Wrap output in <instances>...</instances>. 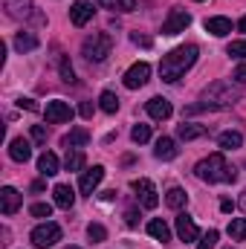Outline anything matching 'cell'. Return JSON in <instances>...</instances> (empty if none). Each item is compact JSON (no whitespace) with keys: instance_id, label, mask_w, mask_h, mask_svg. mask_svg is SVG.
I'll return each instance as SVG.
<instances>
[{"instance_id":"6da1fadb","label":"cell","mask_w":246,"mask_h":249,"mask_svg":"<svg viewBox=\"0 0 246 249\" xmlns=\"http://www.w3.org/2000/svg\"><path fill=\"white\" fill-rule=\"evenodd\" d=\"M197 55H200V50H197L194 44H183V47L171 50L168 55H162V61H159V75H162V81H168V84L180 81L185 75V70H191V67L197 64Z\"/></svg>"},{"instance_id":"7a4b0ae2","label":"cell","mask_w":246,"mask_h":249,"mask_svg":"<svg viewBox=\"0 0 246 249\" xmlns=\"http://www.w3.org/2000/svg\"><path fill=\"white\" fill-rule=\"evenodd\" d=\"M194 174L203 180V183H235L238 180V171L226 162L223 154H211L206 160H200L194 165Z\"/></svg>"},{"instance_id":"3957f363","label":"cell","mask_w":246,"mask_h":249,"mask_svg":"<svg viewBox=\"0 0 246 249\" xmlns=\"http://www.w3.org/2000/svg\"><path fill=\"white\" fill-rule=\"evenodd\" d=\"M110 50H113V38L107 35V32H93V35H87L84 38V44H81V53H84V58L87 61H105L107 55H110Z\"/></svg>"},{"instance_id":"277c9868","label":"cell","mask_w":246,"mask_h":249,"mask_svg":"<svg viewBox=\"0 0 246 249\" xmlns=\"http://www.w3.org/2000/svg\"><path fill=\"white\" fill-rule=\"evenodd\" d=\"M29 238H32V244H35L38 249L55 247V244L61 241V226H58V223H53V220H47V223H41V226H35Z\"/></svg>"},{"instance_id":"5b68a950","label":"cell","mask_w":246,"mask_h":249,"mask_svg":"<svg viewBox=\"0 0 246 249\" xmlns=\"http://www.w3.org/2000/svg\"><path fill=\"white\" fill-rule=\"evenodd\" d=\"M3 6H6L9 18H15V20H29V18H35L38 23H44V18L35 12V3H32V0H6Z\"/></svg>"},{"instance_id":"8992f818","label":"cell","mask_w":246,"mask_h":249,"mask_svg":"<svg viewBox=\"0 0 246 249\" xmlns=\"http://www.w3.org/2000/svg\"><path fill=\"white\" fill-rule=\"evenodd\" d=\"M191 23V15L180 9V6H174L171 12H168V18H165V23H162V35H180L185 32V26Z\"/></svg>"},{"instance_id":"52a82bcc","label":"cell","mask_w":246,"mask_h":249,"mask_svg":"<svg viewBox=\"0 0 246 249\" xmlns=\"http://www.w3.org/2000/svg\"><path fill=\"white\" fill-rule=\"evenodd\" d=\"M130 188L139 194V203L145 206V209H157L159 206V197H157V188H154V183L151 180H145V177H139V180H133L130 183Z\"/></svg>"},{"instance_id":"ba28073f","label":"cell","mask_w":246,"mask_h":249,"mask_svg":"<svg viewBox=\"0 0 246 249\" xmlns=\"http://www.w3.org/2000/svg\"><path fill=\"white\" fill-rule=\"evenodd\" d=\"M148 78H151V64L136 61L127 72H124V87H127V90H139L142 84H148Z\"/></svg>"},{"instance_id":"9c48e42d","label":"cell","mask_w":246,"mask_h":249,"mask_svg":"<svg viewBox=\"0 0 246 249\" xmlns=\"http://www.w3.org/2000/svg\"><path fill=\"white\" fill-rule=\"evenodd\" d=\"M44 116H47V122L50 124H64L72 119V107L61 102V99H55V102H47V110H44Z\"/></svg>"},{"instance_id":"30bf717a","label":"cell","mask_w":246,"mask_h":249,"mask_svg":"<svg viewBox=\"0 0 246 249\" xmlns=\"http://www.w3.org/2000/svg\"><path fill=\"white\" fill-rule=\"evenodd\" d=\"M20 203H23V194H20L18 188H12V186L0 188V212H3L6 217H12V214L20 209Z\"/></svg>"},{"instance_id":"8fae6325","label":"cell","mask_w":246,"mask_h":249,"mask_svg":"<svg viewBox=\"0 0 246 249\" xmlns=\"http://www.w3.org/2000/svg\"><path fill=\"white\" fill-rule=\"evenodd\" d=\"M145 110H148V116H151V119H157V122H165V119H171V113H174L171 102H168V99H162V96L148 99Z\"/></svg>"},{"instance_id":"7c38bea8","label":"cell","mask_w":246,"mask_h":249,"mask_svg":"<svg viewBox=\"0 0 246 249\" xmlns=\"http://www.w3.org/2000/svg\"><path fill=\"white\" fill-rule=\"evenodd\" d=\"M93 3H87V0H75L72 3V9H70V20H72V26H87L90 20H93Z\"/></svg>"},{"instance_id":"4fadbf2b","label":"cell","mask_w":246,"mask_h":249,"mask_svg":"<svg viewBox=\"0 0 246 249\" xmlns=\"http://www.w3.org/2000/svg\"><path fill=\"white\" fill-rule=\"evenodd\" d=\"M102 180H105V168H102V165H93L90 171H84V174H81V180H78L81 194H93V191L99 188Z\"/></svg>"},{"instance_id":"5bb4252c","label":"cell","mask_w":246,"mask_h":249,"mask_svg":"<svg viewBox=\"0 0 246 249\" xmlns=\"http://www.w3.org/2000/svg\"><path fill=\"white\" fill-rule=\"evenodd\" d=\"M9 157H12L15 162H29V160H32V145H29L23 136H18V139L9 142Z\"/></svg>"},{"instance_id":"9a60e30c","label":"cell","mask_w":246,"mask_h":249,"mask_svg":"<svg viewBox=\"0 0 246 249\" xmlns=\"http://www.w3.org/2000/svg\"><path fill=\"white\" fill-rule=\"evenodd\" d=\"M154 154H157V160L168 162V160H174V157L180 154V148H177V142H174L171 136H162V139H157V148H154Z\"/></svg>"},{"instance_id":"2e32d148","label":"cell","mask_w":246,"mask_h":249,"mask_svg":"<svg viewBox=\"0 0 246 249\" xmlns=\"http://www.w3.org/2000/svg\"><path fill=\"white\" fill-rule=\"evenodd\" d=\"M58 168H61V162H58V157H55V154L44 151V154L38 157V171H41L44 177H55V174H58Z\"/></svg>"},{"instance_id":"e0dca14e","label":"cell","mask_w":246,"mask_h":249,"mask_svg":"<svg viewBox=\"0 0 246 249\" xmlns=\"http://www.w3.org/2000/svg\"><path fill=\"white\" fill-rule=\"evenodd\" d=\"M87 142H90V130H87V127H72V130L61 139V145L67 151H70V148H78V145H87Z\"/></svg>"},{"instance_id":"ac0fdd59","label":"cell","mask_w":246,"mask_h":249,"mask_svg":"<svg viewBox=\"0 0 246 249\" xmlns=\"http://www.w3.org/2000/svg\"><path fill=\"white\" fill-rule=\"evenodd\" d=\"M177 235H180V241H185V244H188V241H197L200 232H197V226H194V220H191L188 214H180V217H177Z\"/></svg>"},{"instance_id":"d6986e66","label":"cell","mask_w":246,"mask_h":249,"mask_svg":"<svg viewBox=\"0 0 246 249\" xmlns=\"http://www.w3.org/2000/svg\"><path fill=\"white\" fill-rule=\"evenodd\" d=\"M206 32H211L214 38H226L232 32V20L229 18H209L206 20Z\"/></svg>"},{"instance_id":"ffe728a7","label":"cell","mask_w":246,"mask_h":249,"mask_svg":"<svg viewBox=\"0 0 246 249\" xmlns=\"http://www.w3.org/2000/svg\"><path fill=\"white\" fill-rule=\"evenodd\" d=\"M209 133V127L206 124H194V122H183L177 127V136L185 139V142H191V139H200V136H206Z\"/></svg>"},{"instance_id":"44dd1931","label":"cell","mask_w":246,"mask_h":249,"mask_svg":"<svg viewBox=\"0 0 246 249\" xmlns=\"http://www.w3.org/2000/svg\"><path fill=\"white\" fill-rule=\"evenodd\" d=\"M148 235H151L154 241H162V244H168V241H171V229H168V223H165V220H159V217H154V220L148 223Z\"/></svg>"},{"instance_id":"7402d4cb","label":"cell","mask_w":246,"mask_h":249,"mask_svg":"<svg viewBox=\"0 0 246 249\" xmlns=\"http://www.w3.org/2000/svg\"><path fill=\"white\" fill-rule=\"evenodd\" d=\"M217 145H220L223 151H235V148L244 145V133H241V130H226V133L217 136Z\"/></svg>"},{"instance_id":"603a6c76","label":"cell","mask_w":246,"mask_h":249,"mask_svg":"<svg viewBox=\"0 0 246 249\" xmlns=\"http://www.w3.org/2000/svg\"><path fill=\"white\" fill-rule=\"evenodd\" d=\"M53 197H55V206H61V209H72V203H75V191L70 186H55L53 188Z\"/></svg>"},{"instance_id":"cb8c5ba5","label":"cell","mask_w":246,"mask_h":249,"mask_svg":"<svg viewBox=\"0 0 246 249\" xmlns=\"http://www.w3.org/2000/svg\"><path fill=\"white\" fill-rule=\"evenodd\" d=\"M185 203H188V194H185L183 188L180 186L168 188V194H165V206H168V209H177V212H180Z\"/></svg>"},{"instance_id":"d4e9b609","label":"cell","mask_w":246,"mask_h":249,"mask_svg":"<svg viewBox=\"0 0 246 249\" xmlns=\"http://www.w3.org/2000/svg\"><path fill=\"white\" fill-rule=\"evenodd\" d=\"M35 47H38V38L32 32H18L15 35V50L18 53H32Z\"/></svg>"},{"instance_id":"484cf974","label":"cell","mask_w":246,"mask_h":249,"mask_svg":"<svg viewBox=\"0 0 246 249\" xmlns=\"http://www.w3.org/2000/svg\"><path fill=\"white\" fill-rule=\"evenodd\" d=\"M64 168H67V171H81V168H84V151L70 148V151H67V160H64Z\"/></svg>"},{"instance_id":"4316f807","label":"cell","mask_w":246,"mask_h":249,"mask_svg":"<svg viewBox=\"0 0 246 249\" xmlns=\"http://www.w3.org/2000/svg\"><path fill=\"white\" fill-rule=\"evenodd\" d=\"M96 3L110 12H133L136 9V0H96Z\"/></svg>"},{"instance_id":"83f0119b","label":"cell","mask_w":246,"mask_h":249,"mask_svg":"<svg viewBox=\"0 0 246 249\" xmlns=\"http://www.w3.org/2000/svg\"><path fill=\"white\" fill-rule=\"evenodd\" d=\"M99 107H102L105 113H116V110H119V96L110 93V90H105V93L99 96Z\"/></svg>"},{"instance_id":"f1b7e54d","label":"cell","mask_w":246,"mask_h":249,"mask_svg":"<svg viewBox=\"0 0 246 249\" xmlns=\"http://www.w3.org/2000/svg\"><path fill=\"white\" fill-rule=\"evenodd\" d=\"M229 238L232 241H246V217L229 220Z\"/></svg>"},{"instance_id":"f546056e","label":"cell","mask_w":246,"mask_h":249,"mask_svg":"<svg viewBox=\"0 0 246 249\" xmlns=\"http://www.w3.org/2000/svg\"><path fill=\"white\" fill-rule=\"evenodd\" d=\"M130 139H133L136 145H145V142L151 139V127H148V124H133V130H130Z\"/></svg>"},{"instance_id":"4dcf8cb0","label":"cell","mask_w":246,"mask_h":249,"mask_svg":"<svg viewBox=\"0 0 246 249\" xmlns=\"http://www.w3.org/2000/svg\"><path fill=\"white\" fill-rule=\"evenodd\" d=\"M87 235H90L93 244H105V241H107V229H105L102 223H90V226H87Z\"/></svg>"},{"instance_id":"1f68e13d","label":"cell","mask_w":246,"mask_h":249,"mask_svg":"<svg viewBox=\"0 0 246 249\" xmlns=\"http://www.w3.org/2000/svg\"><path fill=\"white\" fill-rule=\"evenodd\" d=\"M29 214H32V217H41V220H47V217H53V206H50V203H32Z\"/></svg>"},{"instance_id":"d6a6232c","label":"cell","mask_w":246,"mask_h":249,"mask_svg":"<svg viewBox=\"0 0 246 249\" xmlns=\"http://www.w3.org/2000/svg\"><path fill=\"white\" fill-rule=\"evenodd\" d=\"M217 238H220V232H217V229H209V232L200 238L197 249H214V247H217Z\"/></svg>"},{"instance_id":"836d02e7","label":"cell","mask_w":246,"mask_h":249,"mask_svg":"<svg viewBox=\"0 0 246 249\" xmlns=\"http://www.w3.org/2000/svg\"><path fill=\"white\" fill-rule=\"evenodd\" d=\"M226 53H229L232 58H246V41H232V44L226 47Z\"/></svg>"},{"instance_id":"e575fe53","label":"cell","mask_w":246,"mask_h":249,"mask_svg":"<svg viewBox=\"0 0 246 249\" xmlns=\"http://www.w3.org/2000/svg\"><path fill=\"white\" fill-rule=\"evenodd\" d=\"M61 78L67 81V84H72V81H75V72H72V67H70L67 58H61Z\"/></svg>"},{"instance_id":"d590c367","label":"cell","mask_w":246,"mask_h":249,"mask_svg":"<svg viewBox=\"0 0 246 249\" xmlns=\"http://www.w3.org/2000/svg\"><path fill=\"white\" fill-rule=\"evenodd\" d=\"M32 139H35L38 145H44V142H47V127H44V124H35V127H32Z\"/></svg>"},{"instance_id":"8d00e7d4","label":"cell","mask_w":246,"mask_h":249,"mask_svg":"<svg viewBox=\"0 0 246 249\" xmlns=\"http://www.w3.org/2000/svg\"><path fill=\"white\" fill-rule=\"evenodd\" d=\"M130 41H133L136 47H151V38H148V35H139V32H130Z\"/></svg>"},{"instance_id":"74e56055","label":"cell","mask_w":246,"mask_h":249,"mask_svg":"<svg viewBox=\"0 0 246 249\" xmlns=\"http://www.w3.org/2000/svg\"><path fill=\"white\" fill-rule=\"evenodd\" d=\"M124 223H127V226H136V223H139V214H136V209H133V206L124 212Z\"/></svg>"},{"instance_id":"f35d334b","label":"cell","mask_w":246,"mask_h":249,"mask_svg":"<svg viewBox=\"0 0 246 249\" xmlns=\"http://www.w3.org/2000/svg\"><path fill=\"white\" fill-rule=\"evenodd\" d=\"M232 78H235L238 84H246V64H241V67H238V70L232 72Z\"/></svg>"},{"instance_id":"ab89813d","label":"cell","mask_w":246,"mask_h":249,"mask_svg":"<svg viewBox=\"0 0 246 249\" xmlns=\"http://www.w3.org/2000/svg\"><path fill=\"white\" fill-rule=\"evenodd\" d=\"M18 107H20V110H38V105H35L32 99H18Z\"/></svg>"},{"instance_id":"60d3db41","label":"cell","mask_w":246,"mask_h":249,"mask_svg":"<svg viewBox=\"0 0 246 249\" xmlns=\"http://www.w3.org/2000/svg\"><path fill=\"white\" fill-rule=\"evenodd\" d=\"M78 113H81L84 119H90V116H93V105H90V102H84V105L78 107Z\"/></svg>"},{"instance_id":"b9f144b4","label":"cell","mask_w":246,"mask_h":249,"mask_svg":"<svg viewBox=\"0 0 246 249\" xmlns=\"http://www.w3.org/2000/svg\"><path fill=\"white\" fill-rule=\"evenodd\" d=\"M232 209H235V203H232V200H220V212H226V214H229Z\"/></svg>"},{"instance_id":"7bdbcfd3","label":"cell","mask_w":246,"mask_h":249,"mask_svg":"<svg viewBox=\"0 0 246 249\" xmlns=\"http://www.w3.org/2000/svg\"><path fill=\"white\" fill-rule=\"evenodd\" d=\"M238 26H241V32H246V15L241 18V23H238Z\"/></svg>"},{"instance_id":"ee69618b","label":"cell","mask_w":246,"mask_h":249,"mask_svg":"<svg viewBox=\"0 0 246 249\" xmlns=\"http://www.w3.org/2000/svg\"><path fill=\"white\" fill-rule=\"evenodd\" d=\"M241 209H244V212H246V191H244V194H241Z\"/></svg>"},{"instance_id":"f6af8a7d","label":"cell","mask_w":246,"mask_h":249,"mask_svg":"<svg viewBox=\"0 0 246 249\" xmlns=\"http://www.w3.org/2000/svg\"><path fill=\"white\" fill-rule=\"evenodd\" d=\"M64 249H78V247H64Z\"/></svg>"},{"instance_id":"bcb514c9","label":"cell","mask_w":246,"mask_h":249,"mask_svg":"<svg viewBox=\"0 0 246 249\" xmlns=\"http://www.w3.org/2000/svg\"><path fill=\"white\" fill-rule=\"evenodd\" d=\"M229 249H232V247H229Z\"/></svg>"}]
</instances>
